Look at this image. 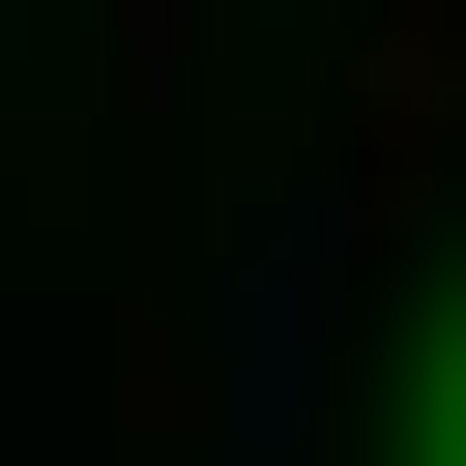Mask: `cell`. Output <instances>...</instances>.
<instances>
[{
    "instance_id": "cell-1",
    "label": "cell",
    "mask_w": 466,
    "mask_h": 466,
    "mask_svg": "<svg viewBox=\"0 0 466 466\" xmlns=\"http://www.w3.org/2000/svg\"><path fill=\"white\" fill-rule=\"evenodd\" d=\"M437 466H466V379H437Z\"/></svg>"
}]
</instances>
